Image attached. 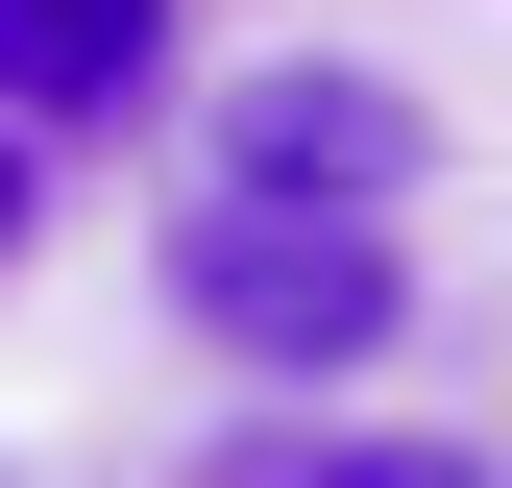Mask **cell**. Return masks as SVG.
Instances as JSON below:
<instances>
[{
    "instance_id": "1",
    "label": "cell",
    "mask_w": 512,
    "mask_h": 488,
    "mask_svg": "<svg viewBox=\"0 0 512 488\" xmlns=\"http://www.w3.org/2000/svg\"><path fill=\"white\" fill-rule=\"evenodd\" d=\"M171 293H196V342H244V366H366V342L415 318L391 220H342V196H196Z\"/></svg>"
},
{
    "instance_id": "2",
    "label": "cell",
    "mask_w": 512,
    "mask_h": 488,
    "mask_svg": "<svg viewBox=\"0 0 512 488\" xmlns=\"http://www.w3.org/2000/svg\"><path fill=\"white\" fill-rule=\"evenodd\" d=\"M415 171H439V122H415L391 74H342V49H293V74L220 98V196H342V220H391Z\"/></svg>"
},
{
    "instance_id": "3",
    "label": "cell",
    "mask_w": 512,
    "mask_h": 488,
    "mask_svg": "<svg viewBox=\"0 0 512 488\" xmlns=\"http://www.w3.org/2000/svg\"><path fill=\"white\" fill-rule=\"evenodd\" d=\"M147 74H171V0H0V122H25V147L122 122Z\"/></svg>"
},
{
    "instance_id": "4",
    "label": "cell",
    "mask_w": 512,
    "mask_h": 488,
    "mask_svg": "<svg viewBox=\"0 0 512 488\" xmlns=\"http://www.w3.org/2000/svg\"><path fill=\"white\" fill-rule=\"evenodd\" d=\"M220 488H488L464 440H244Z\"/></svg>"
},
{
    "instance_id": "5",
    "label": "cell",
    "mask_w": 512,
    "mask_h": 488,
    "mask_svg": "<svg viewBox=\"0 0 512 488\" xmlns=\"http://www.w3.org/2000/svg\"><path fill=\"white\" fill-rule=\"evenodd\" d=\"M25 220H49V147H25V122H0V269H25Z\"/></svg>"
}]
</instances>
